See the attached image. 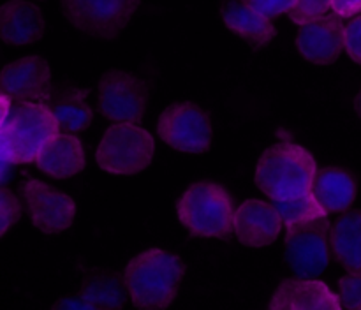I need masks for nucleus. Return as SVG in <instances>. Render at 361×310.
Masks as SVG:
<instances>
[{"mask_svg": "<svg viewBox=\"0 0 361 310\" xmlns=\"http://www.w3.org/2000/svg\"><path fill=\"white\" fill-rule=\"evenodd\" d=\"M123 275L129 298L136 309H166L178 294L185 264L168 250L148 249L127 263Z\"/></svg>", "mask_w": 361, "mask_h": 310, "instance_id": "nucleus-1", "label": "nucleus"}, {"mask_svg": "<svg viewBox=\"0 0 361 310\" xmlns=\"http://www.w3.org/2000/svg\"><path fill=\"white\" fill-rule=\"evenodd\" d=\"M317 166L302 144L281 141L263 151L256 166V185L271 201L312 192Z\"/></svg>", "mask_w": 361, "mask_h": 310, "instance_id": "nucleus-2", "label": "nucleus"}, {"mask_svg": "<svg viewBox=\"0 0 361 310\" xmlns=\"http://www.w3.org/2000/svg\"><path fill=\"white\" fill-rule=\"evenodd\" d=\"M4 102V154L13 164L35 162L42 148L62 132L59 120L46 102L11 101L7 97Z\"/></svg>", "mask_w": 361, "mask_h": 310, "instance_id": "nucleus-3", "label": "nucleus"}, {"mask_svg": "<svg viewBox=\"0 0 361 310\" xmlns=\"http://www.w3.org/2000/svg\"><path fill=\"white\" fill-rule=\"evenodd\" d=\"M235 211L228 190L210 180L190 183L176 203L182 225L200 238L229 240L235 232Z\"/></svg>", "mask_w": 361, "mask_h": 310, "instance_id": "nucleus-4", "label": "nucleus"}, {"mask_svg": "<svg viewBox=\"0 0 361 310\" xmlns=\"http://www.w3.org/2000/svg\"><path fill=\"white\" fill-rule=\"evenodd\" d=\"M155 140L140 123L113 122L106 129L95 161L109 175H137L152 164Z\"/></svg>", "mask_w": 361, "mask_h": 310, "instance_id": "nucleus-5", "label": "nucleus"}, {"mask_svg": "<svg viewBox=\"0 0 361 310\" xmlns=\"http://www.w3.org/2000/svg\"><path fill=\"white\" fill-rule=\"evenodd\" d=\"M330 232L328 217L286 225V261L298 277H319L330 263Z\"/></svg>", "mask_w": 361, "mask_h": 310, "instance_id": "nucleus-6", "label": "nucleus"}, {"mask_svg": "<svg viewBox=\"0 0 361 310\" xmlns=\"http://www.w3.org/2000/svg\"><path fill=\"white\" fill-rule=\"evenodd\" d=\"M157 134L168 147L182 154H204L212 144V122L196 102H175L161 113Z\"/></svg>", "mask_w": 361, "mask_h": 310, "instance_id": "nucleus-7", "label": "nucleus"}, {"mask_svg": "<svg viewBox=\"0 0 361 310\" xmlns=\"http://www.w3.org/2000/svg\"><path fill=\"white\" fill-rule=\"evenodd\" d=\"M148 102L147 81L127 70H106L97 83V109L111 122H143Z\"/></svg>", "mask_w": 361, "mask_h": 310, "instance_id": "nucleus-8", "label": "nucleus"}, {"mask_svg": "<svg viewBox=\"0 0 361 310\" xmlns=\"http://www.w3.org/2000/svg\"><path fill=\"white\" fill-rule=\"evenodd\" d=\"M141 0H62L63 16L78 30L115 39L133 20Z\"/></svg>", "mask_w": 361, "mask_h": 310, "instance_id": "nucleus-9", "label": "nucleus"}, {"mask_svg": "<svg viewBox=\"0 0 361 310\" xmlns=\"http://www.w3.org/2000/svg\"><path fill=\"white\" fill-rule=\"evenodd\" d=\"M20 192L35 229L44 235H56L73 225L76 203L66 192L35 178L25 180Z\"/></svg>", "mask_w": 361, "mask_h": 310, "instance_id": "nucleus-10", "label": "nucleus"}, {"mask_svg": "<svg viewBox=\"0 0 361 310\" xmlns=\"http://www.w3.org/2000/svg\"><path fill=\"white\" fill-rule=\"evenodd\" d=\"M0 90L11 101L46 102L53 92L49 63L39 55L7 63L0 74Z\"/></svg>", "mask_w": 361, "mask_h": 310, "instance_id": "nucleus-11", "label": "nucleus"}, {"mask_svg": "<svg viewBox=\"0 0 361 310\" xmlns=\"http://www.w3.org/2000/svg\"><path fill=\"white\" fill-rule=\"evenodd\" d=\"M344 18L335 13L316 21L302 25L296 35V48L300 55L316 66H330L337 62L342 51H345V25Z\"/></svg>", "mask_w": 361, "mask_h": 310, "instance_id": "nucleus-12", "label": "nucleus"}, {"mask_svg": "<svg viewBox=\"0 0 361 310\" xmlns=\"http://www.w3.org/2000/svg\"><path fill=\"white\" fill-rule=\"evenodd\" d=\"M270 310H338L341 296L317 277L286 278L279 284L268 305Z\"/></svg>", "mask_w": 361, "mask_h": 310, "instance_id": "nucleus-13", "label": "nucleus"}, {"mask_svg": "<svg viewBox=\"0 0 361 310\" xmlns=\"http://www.w3.org/2000/svg\"><path fill=\"white\" fill-rule=\"evenodd\" d=\"M281 213L274 203L263 199H247L235 211V235L247 247L271 245L282 231Z\"/></svg>", "mask_w": 361, "mask_h": 310, "instance_id": "nucleus-14", "label": "nucleus"}, {"mask_svg": "<svg viewBox=\"0 0 361 310\" xmlns=\"http://www.w3.org/2000/svg\"><path fill=\"white\" fill-rule=\"evenodd\" d=\"M44 30V14L30 0H7L0 7V37L6 44H35Z\"/></svg>", "mask_w": 361, "mask_h": 310, "instance_id": "nucleus-15", "label": "nucleus"}, {"mask_svg": "<svg viewBox=\"0 0 361 310\" xmlns=\"http://www.w3.org/2000/svg\"><path fill=\"white\" fill-rule=\"evenodd\" d=\"M35 166L48 176L66 180L78 175L87 166L83 143L73 132H59L35 159Z\"/></svg>", "mask_w": 361, "mask_h": 310, "instance_id": "nucleus-16", "label": "nucleus"}, {"mask_svg": "<svg viewBox=\"0 0 361 310\" xmlns=\"http://www.w3.org/2000/svg\"><path fill=\"white\" fill-rule=\"evenodd\" d=\"M221 16L233 34L240 35L252 48H263L277 35L270 18L250 9L243 0H228L222 4Z\"/></svg>", "mask_w": 361, "mask_h": 310, "instance_id": "nucleus-17", "label": "nucleus"}, {"mask_svg": "<svg viewBox=\"0 0 361 310\" xmlns=\"http://www.w3.org/2000/svg\"><path fill=\"white\" fill-rule=\"evenodd\" d=\"M88 94V88H53L46 104L59 120L62 132H81L94 122V109L87 102Z\"/></svg>", "mask_w": 361, "mask_h": 310, "instance_id": "nucleus-18", "label": "nucleus"}, {"mask_svg": "<svg viewBox=\"0 0 361 310\" xmlns=\"http://www.w3.org/2000/svg\"><path fill=\"white\" fill-rule=\"evenodd\" d=\"M312 194L328 213H344L356 199V180L342 168L317 169Z\"/></svg>", "mask_w": 361, "mask_h": 310, "instance_id": "nucleus-19", "label": "nucleus"}, {"mask_svg": "<svg viewBox=\"0 0 361 310\" xmlns=\"http://www.w3.org/2000/svg\"><path fill=\"white\" fill-rule=\"evenodd\" d=\"M331 252L348 273L361 275V210H348L331 224Z\"/></svg>", "mask_w": 361, "mask_h": 310, "instance_id": "nucleus-20", "label": "nucleus"}, {"mask_svg": "<svg viewBox=\"0 0 361 310\" xmlns=\"http://www.w3.org/2000/svg\"><path fill=\"white\" fill-rule=\"evenodd\" d=\"M80 294L95 309H120L129 296L126 275L111 270H94L83 278Z\"/></svg>", "mask_w": 361, "mask_h": 310, "instance_id": "nucleus-21", "label": "nucleus"}, {"mask_svg": "<svg viewBox=\"0 0 361 310\" xmlns=\"http://www.w3.org/2000/svg\"><path fill=\"white\" fill-rule=\"evenodd\" d=\"M274 206L277 208V211L281 213L286 225L309 222L314 221V218L328 215V211L321 206V203L316 199V196L312 192L303 194V196L298 197H291V199L274 201Z\"/></svg>", "mask_w": 361, "mask_h": 310, "instance_id": "nucleus-22", "label": "nucleus"}, {"mask_svg": "<svg viewBox=\"0 0 361 310\" xmlns=\"http://www.w3.org/2000/svg\"><path fill=\"white\" fill-rule=\"evenodd\" d=\"M331 2L334 0H298L289 13V18H291L293 23L302 27V25L326 16L331 11Z\"/></svg>", "mask_w": 361, "mask_h": 310, "instance_id": "nucleus-23", "label": "nucleus"}, {"mask_svg": "<svg viewBox=\"0 0 361 310\" xmlns=\"http://www.w3.org/2000/svg\"><path fill=\"white\" fill-rule=\"evenodd\" d=\"M21 217V204L7 187L0 189V236L6 235Z\"/></svg>", "mask_w": 361, "mask_h": 310, "instance_id": "nucleus-24", "label": "nucleus"}, {"mask_svg": "<svg viewBox=\"0 0 361 310\" xmlns=\"http://www.w3.org/2000/svg\"><path fill=\"white\" fill-rule=\"evenodd\" d=\"M342 309L361 310V275L348 273L338 280Z\"/></svg>", "mask_w": 361, "mask_h": 310, "instance_id": "nucleus-25", "label": "nucleus"}, {"mask_svg": "<svg viewBox=\"0 0 361 310\" xmlns=\"http://www.w3.org/2000/svg\"><path fill=\"white\" fill-rule=\"evenodd\" d=\"M250 9L267 18H277L281 14H289L298 0H243Z\"/></svg>", "mask_w": 361, "mask_h": 310, "instance_id": "nucleus-26", "label": "nucleus"}, {"mask_svg": "<svg viewBox=\"0 0 361 310\" xmlns=\"http://www.w3.org/2000/svg\"><path fill=\"white\" fill-rule=\"evenodd\" d=\"M345 53L353 62L361 66V14L345 25Z\"/></svg>", "mask_w": 361, "mask_h": 310, "instance_id": "nucleus-27", "label": "nucleus"}, {"mask_svg": "<svg viewBox=\"0 0 361 310\" xmlns=\"http://www.w3.org/2000/svg\"><path fill=\"white\" fill-rule=\"evenodd\" d=\"M331 11L341 18H355L361 14V0H334Z\"/></svg>", "mask_w": 361, "mask_h": 310, "instance_id": "nucleus-28", "label": "nucleus"}, {"mask_svg": "<svg viewBox=\"0 0 361 310\" xmlns=\"http://www.w3.org/2000/svg\"><path fill=\"white\" fill-rule=\"evenodd\" d=\"M53 309H67V310H94L95 306L88 303L83 296L78 292L76 296H66L63 299L56 302Z\"/></svg>", "mask_w": 361, "mask_h": 310, "instance_id": "nucleus-29", "label": "nucleus"}, {"mask_svg": "<svg viewBox=\"0 0 361 310\" xmlns=\"http://www.w3.org/2000/svg\"><path fill=\"white\" fill-rule=\"evenodd\" d=\"M355 109L358 113V116L361 118V90L358 92V95L355 97Z\"/></svg>", "mask_w": 361, "mask_h": 310, "instance_id": "nucleus-30", "label": "nucleus"}]
</instances>
